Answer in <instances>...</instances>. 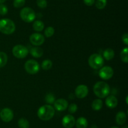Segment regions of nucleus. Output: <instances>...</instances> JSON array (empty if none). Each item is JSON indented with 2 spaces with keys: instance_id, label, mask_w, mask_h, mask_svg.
I'll return each instance as SVG.
<instances>
[{
  "instance_id": "obj_36",
  "label": "nucleus",
  "mask_w": 128,
  "mask_h": 128,
  "mask_svg": "<svg viewBox=\"0 0 128 128\" xmlns=\"http://www.w3.org/2000/svg\"><path fill=\"white\" fill-rule=\"evenodd\" d=\"M128 96H126V104H128Z\"/></svg>"
},
{
  "instance_id": "obj_7",
  "label": "nucleus",
  "mask_w": 128,
  "mask_h": 128,
  "mask_svg": "<svg viewBox=\"0 0 128 128\" xmlns=\"http://www.w3.org/2000/svg\"><path fill=\"white\" fill-rule=\"evenodd\" d=\"M12 53L14 56L18 58H24L28 54V50L25 46L17 45L13 47Z\"/></svg>"
},
{
  "instance_id": "obj_23",
  "label": "nucleus",
  "mask_w": 128,
  "mask_h": 128,
  "mask_svg": "<svg viewBox=\"0 0 128 128\" xmlns=\"http://www.w3.org/2000/svg\"><path fill=\"white\" fill-rule=\"evenodd\" d=\"M52 67V62L51 60H44L42 62V64H41V67L43 70H48L50 69H51V67Z\"/></svg>"
},
{
  "instance_id": "obj_3",
  "label": "nucleus",
  "mask_w": 128,
  "mask_h": 128,
  "mask_svg": "<svg viewBox=\"0 0 128 128\" xmlns=\"http://www.w3.org/2000/svg\"><path fill=\"white\" fill-rule=\"evenodd\" d=\"M16 30L14 23L8 18L0 20V31L5 35H11Z\"/></svg>"
},
{
  "instance_id": "obj_28",
  "label": "nucleus",
  "mask_w": 128,
  "mask_h": 128,
  "mask_svg": "<svg viewBox=\"0 0 128 128\" xmlns=\"http://www.w3.org/2000/svg\"><path fill=\"white\" fill-rule=\"evenodd\" d=\"M25 0H14L13 6L16 8H21L24 5Z\"/></svg>"
},
{
  "instance_id": "obj_30",
  "label": "nucleus",
  "mask_w": 128,
  "mask_h": 128,
  "mask_svg": "<svg viewBox=\"0 0 128 128\" xmlns=\"http://www.w3.org/2000/svg\"><path fill=\"white\" fill-rule=\"evenodd\" d=\"M68 107V111L71 114H74L78 110V105L76 104H71Z\"/></svg>"
},
{
  "instance_id": "obj_6",
  "label": "nucleus",
  "mask_w": 128,
  "mask_h": 128,
  "mask_svg": "<svg viewBox=\"0 0 128 128\" xmlns=\"http://www.w3.org/2000/svg\"><path fill=\"white\" fill-rule=\"evenodd\" d=\"M24 68L26 71L31 75L36 74L40 71V66L34 60H29L25 63Z\"/></svg>"
},
{
  "instance_id": "obj_22",
  "label": "nucleus",
  "mask_w": 128,
  "mask_h": 128,
  "mask_svg": "<svg viewBox=\"0 0 128 128\" xmlns=\"http://www.w3.org/2000/svg\"><path fill=\"white\" fill-rule=\"evenodd\" d=\"M18 125L20 128H29L30 127V123L26 119L21 118L19 119L18 122Z\"/></svg>"
},
{
  "instance_id": "obj_32",
  "label": "nucleus",
  "mask_w": 128,
  "mask_h": 128,
  "mask_svg": "<svg viewBox=\"0 0 128 128\" xmlns=\"http://www.w3.org/2000/svg\"><path fill=\"white\" fill-rule=\"evenodd\" d=\"M122 41H123V43L125 44V45H128V35L127 33H124L123 35H122Z\"/></svg>"
},
{
  "instance_id": "obj_34",
  "label": "nucleus",
  "mask_w": 128,
  "mask_h": 128,
  "mask_svg": "<svg viewBox=\"0 0 128 128\" xmlns=\"http://www.w3.org/2000/svg\"><path fill=\"white\" fill-rule=\"evenodd\" d=\"M6 0H0V4H2L6 1Z\"/></svg>"
},
{
  "instance_id": "obj_12",
  "label": "nucleus",
  "mask_w": 128,
  "mask_h": 128,
  "mask_svg": "<svg viewBox=\"0 0 128 128\" xmlns=\"http://www.w3.org/2000/svg\"><path fill=\"white\" fill-rule=\"evenodd\" d=\"M75 118L70 114L65 115L62 119V124L65 128H72L75 125Z\"/></svg>"
},
{
  "instance_id": "obj_4",
  "label": "nucleus",
  "mask_w": 128,
  "mask_h": 128,
  "mask_svg": "<svg viewBox=\"0 0 128 128\" xmlns=\"http://www.w3.org/2000/svg\"><path fill=\"white\" fill-rule=\"evenodd\" d=\"M104 59L100 54L94 53L90 56L88 63L93 69H99L102 67L104 64Z\"/></svg>"
},
{
  "instance_id": "obj_20",
  "label": "nucleus",
  "mask_w": 128,
  "mask_h": 128,
  "mask_svg": "<svg viewBox=\"0 0 128 128\" xmlns=\"http://www.w3.org/2000/svg\"><path fill=\"white\" fill-rule=\"evenodd\" d=\"M32 28L35 31H41L43 30L44 28V25L42 21H40V20H37L34 22L33 25H32Z\"/></svg>"
},
{
  "instance_id": "obj_29",
  "label": "nucleus",
  "mask_w": 128,
  "mask_h": 128,
  "mask_svg": "<svg viewBox=\"0 0 128 128\" xmlns=\"http://www.w3.org/2000/svg\"><path fill=\"white\" fill-rule=\"evenodd\" d=\"M36 4L40 8H45L48 5L46 0H36Z\"/></svg>"
},
{
  "instance_id": "obj_18",
  "label": "nucleus",
  "mask_w": 128,
  "mask_h": 128,
  "mask_svg": "<svg viewBox=\"0 0 128 128\" xmlns=\"http://www.w3.org/2000/svg\"><path fill=\"white\" fill-rule=\"evenodd\" d=\"M103 56L106 60H111L114 56V51L111 48H106L103 51Z\"/></svg>"
},
{
  "instance_id": "obj_14",
  "label": "nucleus",
  "mask_w": 128,
  "mask_h": 128,
  "mask_svg": "<svg viewBox=\"0 0 128 128\" xmlns=\"http://www.w3.org/2000/svg\"><path fill=\"white\" fill-rule=\"evenodd\" d=\"M105 103L108 107L110 108V109H113L118 105V100L114 95H110L106 98Z\"/></svg>"
},
{
  "instance_id": "obj_13",
  "label": "nucleus",
  "mask_w": 128,
  "mask_h": 128,
  "mask_svg": "<svg viewBox=\"0 0 128 128\" xmlns=\"http://www.w3.org/2000/svg\"><path fill=\"white\" fill-rule=\"evenodd\" d=\"M54 108L58 111H63L67 109L68 107V102L64 99H59L55 100L54 102Z\"/></svg>"
},
{
  "instance_id": "obj_37",
  "label": "nucleus",
  "mask_w": 128,
  "mask_h": 128,
  "mask_svg": "<svg viewBox=\"0 0 128 128\" xmlns=\"http://www.w3.org/2000/svg\"><path fill=\"white\" fill-rule=\"evenodd\" d=\"M111 128H118V127H116V126H112V127H111Z\"/></svg>"
},
{
  "instance_id": "obj_17",
  "label": "nucleus",
  "mask_w": 128,
  "mask_h": 128,
  "mask_svg": "<svg viewBox=\"0 0 128 128\" xmlns=\"http://www.w3.org/2000/svg\"><path fill=\"white\" fill-rule=\"evenodd\" d=\"M30 53L33 57L34 58H40L43 55V50L41 48L38 46H35L32 48L30 50Z\"/></svg>"
},
{
  "instance_id": "obj_8",
  "label": "nucleus",
  "mask_w": 128,
  "mask_h": 128,
  "mask_svg": "<svg viewBox=\"0 0 128 128\" xmlns=\"http://www.w3.org/2000/svg\"><path fill=\"white\" fill-rule=\"evenodd\" d=\"M114 75V70L111 67L105 66L101 67L99 72V75L104 80H109L111 79Z\"/></svg>"
},
{
  "instance_id": "obj_31",
  "label": "nucleus",
  "mask_w": 128,
  "mask_h": 128,
  "mask_svg": "<svg viewBox=\"0 0 128 128\" xmlns=\"http://www.w3.org/2000/svg\"><path fill=\"white\" fill-rule=\"evenodd\" d=\"M8 10L6 5H3V4H0V15L4 16L7 14Z\"/></svg>"
},
{
  "instance_id": "obj_21",
  "label": "nucleus",
  "mask_w": 128,
  "mask_h": 128,
  "mask_svg": "<svg viewBox=\"0 0 128 128\" xmlns=\"http://www.w3.org/2000/svg\"><path fill=\"white\" fill-rule=\"evenodd\" d=\"M8 61L7 54L3 51H0V67H3L6 65Z\"/></svg>"
},
{
  "instance_id": "obj_16",
  "label": "nucleus",
  "mask_w": 128,
  "mask_h": 128,
  "mask_svg": "<svg viewBox=\"0 0 128 128\" xmlns=\"http://www.w3.org/2000/svg\"><path fill=\"white\" fill-rule=\"evenodd\" d=\"M76 128H87L88 125L87 119L83 117H80L75 122Z\"/></svg>"
},
{
  "instance_id": "obj_19",
  "label": "nucleus",
  "mask_w": 128,
  "mask_h": 128,
  "mask_svg": "<svg viewBox=\"0 0 128 128\" xmlns=\"http://www.w3.org/2000/svg\"><path fill=\"white\" fill-rule=\"evenodd\" d=\"M91 107L94 110H100L102 107V101L101 99H95L91 104Z\"/></svg>"
},
{
  "instance_id": "obj_15",
  "label": "nucleus",
  "mask_w": 128,
  "mask_h": 128,
  "mask_svg": "<svg viewBox=\"0 0 128 128\" xmlns=\"http://www.w3.org/2000/svg\"><path fill=\"white\" fill-rule=\"evenodd\" d=\"M127 120V115L123 111H120L117 113L116 116V121L118 125H123Z\"/></svg>"
},
{
  "instance_id": "obj_25",
  "label": "nucleus",
  "mask_w": 128,
  "mask_h": 128,
  "mask_svg": "<svg viewBox=\"0 0 128 128\" xmlns=\"http://www.w3.org/2000/svg\"><path fill=\"white\" fill-rule=\"evenodd\" d=\"M107 5V0H97L96 2V7L99 10H102Z\"/></svg>"
},
{
  "instance_id": "obj_38",
  "label": "nucleus",
  "mask_w": 128,
  "mask_h": 128,
  "mask_svg": "<svg viewBox=\"0 0 128 128\" xmlns=\"http://www.w3.org/2000/svg\"><path fill=\"white\" fill-rule=\"evenodd\" d=\"M122 128H128V126L127 125H126V126H124Z\"/></svg>"
},
{
  "instance_id": "obj_26",
  "label": "nucleus",
  "mask_w": 128,
  "mask_h": 128,
  "mask_svg": "<svg viewBox=\"0 0 128 128\" xmlns=\"http://www.w3.org/2000/svg\"><path fill=\"white\" fill-rule=\"evenodd\" d=\"M54 29L51 26L46 28V30H44V35L48 38L51 37L54 35Z\"/></svg>"
},
{
  "instance_id": "obj_27",
  "label": "nucleus",
  "mask_w": 128,
  "mask_h": 128,
  "mask_svg": "<svg viewBox=\"0 0 128 128\" xmlns=\"http://www.w3.org/2000/svg\"><path fill=\"white\" fill-rule=\"evenodd\" d=\"M45 100L46 103L49 104H52L55 101V97L52 94H48L45 97Z\"/></svg>"
},
{
  "instance_id": "obj_24",
  "label": "nucleus",
  "mask_w": 128,
  "mask_h": 128,
  "mask_svg": "<svg viewBox=\"0 0 128 128\" xmlns=\"http://www.w3.org/2000/svg\"><path fill=\"white\" fill-rule=\"evenodd\" d=\"M128 48L126 47L122 50L121 53H120V57H121V60L124 63L128 62Z\"/></svg>"
},
{
  "instance_id": "obj_11",
  "label": "nucleus",
  "mask_w": 128,
  "mask_h": 128,
  "mask_svg": "<svg viewBox=\"0 0 128 128\" xmlns=\"http://www.w3.org/2000/svg\"><path fill=\"white\" fill-rule=\"evenodd\" d=\"M88 87L85 85H80L75 89V95L78 99H83L88 94Z\"/></svg>"
},
{
  "instance_id": "obj_5",
  "label": "nucleus",
  "mask_w": 128,
  "mask_h": 128,
  "mask_svg": "<svg viewBox=\"0 0 128 128\" xmlns=\"http://www.w3.org/2000/svg\"><path fill=\"white\" fill-rule=\"evenodd\" d=\"M20 17L25 22L31 23L36 18V13L32 8L26 7L20 11Z\"/></svg>"
},
{
  "instance_id": "obj_1",
  "label": "nucleus",
  "mask_w": 128,
  "mask_h": 128,
  "mask_svg": "<svg viewBox=\"0 0 128 128\" xmlns=\"http://www.w3.org/2000/svg\"><path fill=\"white\" fill-rule=\"evenodd\" d=\"M93 91L96 96L100 99H102L109 95L110 92V87L108 84L104 82H98L94 85Z\"/></svg>"
},
{
  "instance_id": "obj_2",
  "label": "nucleus",
  "mask_w": 128,
  "mask_h": 128,
  "mask_svg": "<svg viewBox=\"0 0 128 128\" xmlns=\"http://www.w3.org/2000/svg\"><path fill=\"white\" fill-rule=\"evenodd\" d=\"M55 114V109L51 105H44L39 108L38 116L41 120H49L52 119Z\"/></svg>"
},
{
  "instance_id": "obj_35",
  "label": "nucleus",
  "mask_w": 128,
  "mask_h": 128,
  "mask_svg": "<svg viewBox=\"0 0 128 128\" xmlns=\"http://www.w3.org/2000/svg\"><path fill=\"white\" fill-rule=\"evenodd\" d=\"M91 128H98V127L96 125H94H94H92V126H91Z\"/></svg>"
},
{
  "instance_id": "obj_10",
  "label": "nucleus",
  "mask_w": 128,
  "mask_h": 128,
  "mask_svg": "<svg viewBox=\"0 0 128 128\" xmlns=\"http://www.w3.org/2000/svg\"><path fill=\"white\" fill-rule=\"evenodd\" d=\"M13 112L10 108H4L0 112V117L2 121L9 122L13 119Z\"/></svg>"
},
{
  "instance_id": "obj_9",
  "label": "nucleus",
  "mask_w": 128,
  "mask_h": 128,
  "mask_svg": "<svg viewBox=\"0 0 128 128\" xmlns=\"http://www.w3.org/2000/svg\"><path fill=\"white\" fill-rule=\"evenodd\" d=\"M44 40L45 39L43 35L38 33L32 34L30 37V41L31 43L36 46L42 45L44 42Z\"/></svg>"
},
{
  "instance_id": "obj_33",
  "label": "nucleus",
  "mask_w": 128,
  "mask_h": 128,
  "mask_svg": "<svg viewBox=\"0 0 128 128\" xmlns=\"http://www.w3.org/2000/svg\"><path fill=\"white\" fill-rule=\"evenodd\" d=\"M83 1L85 5L88 6H91L93 5V4L94 3L95 0H83Z\"/></svg>"
}]
</instances>
